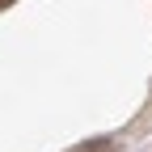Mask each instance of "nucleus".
I'll list each match as a JSON object with an SVG mask.
<instances>
[{"mask_svg": "<svg viewBox=\"0 0 152 152\" xmlns=\"http://www.w3.org/2000/svg\"><path fill=\"white\" fill-rule=\"evenodd\" d=\"M89 152H114V144H106V140H102V144H93Z\"/></svg>", "mask_w": 152, "mask_h": 152, "instance_id": "obj_1", "label": "nucleus"}, {"mask_svg": "<svg viewBox=\"0 0 152 152\" xmlns=\"http://www.w3.org/2000/svg\"><path fill=\"white\" fill-rule=\"evenodd\" d=\"M4 4H13V0H0V9H4Z\"/></svg>", "mask_w": 152, "mask_h": 152, "instance_id": "obj_2", "label": "nucleus"}]
</instances>
